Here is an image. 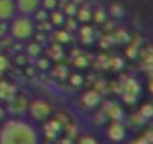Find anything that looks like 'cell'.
I'll use <instances>...</instances> for the list:
<instances>
[{
    "label": "cell",
    "mask_w": 153,
    "mask_h": 144,
    "mask_svg": "<svg viewBox=\"0 0 153 144\" xmlns=\"http://www.w3.org/2000/svg\"><path fill=\"white\" fill-rule=\"evenodd\" d=\"M0 144H42V135L33 121L11 115L0 122Z\"/></svg>",
    "instance_id": "1"
},
{
    "label": "cell",
    "mask_w": 153,
    "mask_h": 144,
    "mask_svg": "<svg viewBox=\"0 0 153 144\" xmlns=\"http://www.w3.org/2000/svg\"><path fill=\"white\" fill-rule=\"evenodd\" d=\"M9 36L13 40H18V42H25V40H31L33 34H34V20L31 16H25V15H15L9 22Z\"/></svg>",
    "instance_id": "2"
},
{
    "label": "cell",
    "mask_w": 153,
    "mask_h": 144,
    "mask_svg": "<svg viewBox=\"0 0 153 144\" xmlns=\"http://www.w3.org/2000/svg\"><path fill=\"white\" fill-rule=\"evenodd\" d=\"M27 110H29V115L33 121H45L51 115L52 106L45 99H34V101H31V105H27Z\"/></svg>",
    "instance_id": "3"
},
{
    "label": "cell",
    "mask_w": 153,
    "mask_h": 144,
    "mask_svg": "<svg viewBox=\"0 0 153 144\" xmlns=\"http://www.w3.org/2000/svg\"><path fill=\"white\" fill-rule=\"evenodd\" d=\"M121 94H123V99L124 103L131 105L137 101L139 94H140V85L135 78L128 76V78H123V88H121Z\"/></svg>",
    "instance_id": "4"
},
{
    "label": "cell",
    "mask_w": 153,
    "mask_h": 144,
    "mask_svg": "<svg viewBox=\"0 0 153 144\" xmlns=\"http://www.w3.org/2000/svg\"><path fill=\"white\" fill-rule=\"evenodd\" d=\"M106 137L112 142H123L126 137V126L123 124V121L119 119H112V122L106 128Z\"/></svg>",
    "instance_id": "5"
},
{
    "label": "cell",
    "mask_w": 153,
    "mask_h": 144,
    "mask_svg": "<svg viewBox=\"0 0 153 144\" xmlns=\"http://www.w3.org/2000/svg\"><path fill=\"white\" fill-rule=\"evenodd\" d=\"M15 6H16V13L33 16L40 9V0H15Z\"/></svg>",
    "instance_id": "6"
},
{
    "label": "cell",
    "mask_w": 153,
    "mask_h": 144,
    "mask_svg": "<svg viewBox=\"0 0 153 144\" xmlns=\"http://www.w3.org/2000/svg\"><path fill=\"white\" fill-rule=\"evenodd\" d=\"M16 15L15 0H0V22H9Z\"/></svg>",
    "instance_id": "7"
},
{
    "label": "cell",
    "mask_w": 153,
    "mask_h": 144,
    "mask_svg": "<svg viewBox=\"0 0 153 144\" xmlns=\"http://www.w3.org/2000/svg\"><path fill=\"white\" fill-rule=\"evenodd\" d=\"M101 103V92L97 90H87L81 94V106L83 108H96Z\"/></svg>",
    "instance_id": "8"
},
{
    "label": "cell",
    "mask_w": 153,
    "mask_h": 144,
    "mask_svg": "<svg viewBox=\"0 0 153 144\" xmlns=\"http://www.w3.org/2000/svg\"><path fill=\"white\" fill-rule=\"evenodd\" d=\"M78 33H79V40L87 45L92 43L94 38H96V29L90 27L88 24H81V27H78Z\"/></svg>",
    "instance_id": "9"
},
{
    "label": "cell",
    "mask_w": 153,
    "mask_h": 144,
    "mask_svg": "<svg viewBox=\"0 0 153 144\" xmlns=\"http://www.w3.org/2000/svg\"><path fill=\"white\" fill-rule=\"evenodd\" d=\"M16 96V87L7 81H0V99L2 101H11Z\"/></svg>",
    "instance_id": "10"
},
{
    "label": "cell",
    "mask_w": 153,
    "mask_h": 144,
    "mask_svg": "<svg viewBox=\"0 0 153 144\" xmlns=\"http://www.w3.org/2000/svg\"><path fill=\"white\" fill-rule=\"evenodd\" d=\"M65 18H67V16L63 15V11L56 7V9L49 11V18H47V20L52 24V27H61V25H63V22H65Z\"/></svg>",
    "instance_id": "11"
},
{
    "label": "cell",
    "mask_w": 153,
    "mask_h": 144,
    "mask_svg": "<svg viewBox=\"0 0 153 144\" xmlns=\"http://www.w3.org/2000/svg\"><path fill=\"white\" fill-rule=\"evenodd\" d=\"M47 54H49V58L51 59H56V61H59L61 58H63V45L61 43H51L49 45V49H47Z\"/></svg>",
    "instance_id": "12"
},
{
    "label": "cell",
    "mask_w": 153,
    "mask_h": 144,
    "mask_svg": "<svg viewBox=\"0 0 153 144\" xmlns=\"http://www.w3.org/2000/svg\"><path fill=\"white\" fill-rule=\"evenodd\" d=\"M74 18L78 20L79 24H88V22L92 20V11H90L88 7H79V6H78V11H76Z\"/></svg>",
    "instance_id": "13"
},
{
    "label": "cell",
    "mask_w": 153,
    "mask_h": 144,
    "mask_svg": "<svg viewBox=\"0 0 153 144\" xmlns=\"http://www.w3.org/2000/svg\"><path fill=\"white\" fill-rule=\"evenodd\" d=\"M103 115H108V117H112V119H119V121H121L123 112H121V108H119L115 103H108V105L105 106V114H103Z\"/></svg>",
    "instance_id": "14"
},
{
    "label": "cell",
    "mask_w": 153,
    "mask_h": 144,
    "mask_svg": "<svg viewBox=\"0 0 153 144\" xmlns=\"http://www.w3.org/2000/svg\"><path fill=\"white\" fill-rule=\"evenodd\" d=\"M108 16H112V18H123L124 15H126V11H124V7L121 6V4H117V2H114V4H110V7H108Z\"/></svg>",
    "instance_id": "15"
},
{
    "label": "cell",
    "mask_w": 153,
    "mask_h": 144,
    "mask_svg": "<svg viewBox=\"0 0 153 144\" xmlns=\"http://www.w3.org/2000/svg\"><path fill=\"white\" fill-rule=\"evenodd\" d=\"M92 20H94L96 24H103L105 20H108V13H106V9H105V7H97V9H94V11H92Z\"/></svg>",
    "instance_id": "16"
},
{
    "label": "cell",
    "mask_w": 153,
    "mask_h": 144,
    "mask_svg": "<svg viewBox=\"0 0 153 144\" xmlns=\"http://www.w3.org/2000/svg\"><path fill=\"white\" fill-rule=\"evenodd\" d=\"M25 54H27L29 58H40V54H42V45L36 43V42L29 43V45L25 47Z\"/></svg>",
    "instance_id": "17"
},
{
    "label": "cell",
    "mask_w": 153,
    "mask_h": 144,
    "mask_svg": "<svg viewBox=\"0 0 153 144\" xmlns=\"http://www.w3.org/2000/svg\"><path fill=\"white\" fill-rule=\"evenodd\" d=\"M54 40H56V43H68L70 42V33L68 31H65V29H59V31H56L54 33Z\"/></svg>",
    "instance_id": "18"
},
{
    "label": "cell",
    "mask_w": 153,
    "mask_h": 144,
    "mask_svg": "<svg viewBox=\"0 0 153 144\" xmlns=\"http://www.w3.org/2000/svg\"><path fill=\"white\" fill-rule=\"evenodd\" d=\"M59 130H61L59 121H51V122H47V126H45V133H47L49 137L58 135V131H59Z\"/></svg>",
    "instance_id": "19"
},
{
    "label": "cell",
    "mask_w": 153,
    "mask_h": 144,
    "mask_svg": "<svg viewBox=\"0 0 153 144\" xmlns=\"http://www.w3.org/2000/svg\"><path fill=\"white\" fill-rule=\"evenodd\" d=\"M52 76H54V78H59V79L68 78L67 67H65V65H58V67H54V68H52Z\"/></svg>",
    "instance_id": "20"
},
{
    "label": "cell",
    "mask_w": 153,
    "mask_h": 144,
    "mask_svg": "<svg viewBox=\"0 0 153 144\" xmlns=\"http://www.w3.org/2000/svg\"><path fill=\"white\" fill-rule=\"evenodd\" d=\"M61 11H63V15H65V16H74V15H76V11H78V4H74L72 0H70V2H67V4L63 6V9H61Z\"/></svg>",
    "instance_id": "21"
},
{
    "label": "cell",
    "mask_w": 153,
    "mask_h": 144,
    "mask_svg": "<svg viewBox=\"0 0 153 144\" xmlns=\"http://www.w3.org/2000/svg\"><path fill=\"white\" fill-rule=\"evenodd\" d=\"M63 25H65V31L72 33V31H76V29H78V20H76L74 16H68V18H65Z\"/></svg>",
    "instance_id": "22"
},
{
    "label": "cell",
    "mask_w": 153,
    "mask_h": 144,
    "mask_svg": "<svg viewBox=\"0 0 153 144\" xmlns=\"http://www.w3.org/2000/svg\"><path fill=\"white\" fill-rule=\"evenodd\" d=\"M59 4V0H40V7H43L45 11H52L56 9Z\"/></svg>",
    "instance_id": "23"
},
{
    "label": "cell",
    "mask_w": 153,
    "mask_h": 144,
    "mask_svg": "<svg viewBox=\"0 0 153 144\" xmlns=\"http://www.w3.org/2000/svg\"><path fill=\"white\" fill-rule=\"evenodd\" d=\"M76 144H99V140H97L94 135L85 133V135H81V137L78 139V142H76Z\"/></svg>",
    "instance_id": "24"
},
{
    "label": "cell",
    "mask_w": 153,
    "mask_h": 144,
    "mask_svg": "<svg viewBox=\"0 0 153 144\" xmlns=\"http://www.w3.org/2000/svg\"><path fill=\"white\" fill-rule=\"evenodd\" d=\"M31 18H33V20H36V22H45V20L49 18V11H45L43 7H40V9H38Z\"/></svg>",
    "instance_id": "25"
},
{
    "label": "cell",
    "mask_w": 153,
    "mask_h": 144,
    "mask_svg": "<svg viewBox=\"0 0 153 144\" xmlns=\"http://www.w3.org/2000/svg\"><path fill=\"white\" fill-rule=\"evenodd\" d=\"M7 68H9V59L4 52H0V76H2Z\"/></svg>",
    "instance_id": "26"
},
{
    "label": "cell",
    "mask_w": 153,
    "mask_h": 144,
    "mask_svg": "<svg viewBox=\"0 0 153 144\" xmlns=\"http://www.w3.org/2000/svg\"><path fill=\"white\" fill-rule=\"evenodd\" d=\"M68 79H70L72 87H81L83 85V76L81 74H72V76H68Z\"/></svg>",
    "instance_id": "27"
},
{
    "label": "cell",
    "mask_w": 153,
    "mask_h": 144,
    "mask_svg": "<svg viewBox=\"0 0 153 144\" xmlns=\"http://www.w3.org/2000/svg\"><path fill=\"white\" fill-rule=\"evenodd\" d=\"M139 115H142V119H149L151 117V106L149 105H144L139 112Z\"/></svg>",
    "instance_id": "28"
},
{
    "label": "cell",
    "mask_w": 153,
    "mask_h": 144,
    "mask_svg": "<svg viewBox=\"0 0 153 144\" xmlns=\"http://www.w3.org/2000/svg\"><path fill=\"white\" fill-rule=\"evenodd\" d=\"M9 34V25H7V22H0V38H4V36H7Z\"/></svg>",
    "instance_id": "29"
},
{
    "label": "cell",
    "mask_w": 153,
    "mask_h": 144,
    "mask_svg": "<svg viewBox=\"0 0 153 144\" xmlns=\"http://www.w3.org/2000/svg\"><path fill=\"white\" fill-rule=\"evenodd\" d=\"M88 61H87V56H78V58H76L74 59V65L76 67H85Z\"/></svg>",
    "instance_id": "30"
},
{
    "label": "cell",
    "mask_w": 153,
    "mask_h": 144,
    "mask_svg": "<svg viewBox=\"0 0 153 144\" xmlns=\"http://www.w3.org/2000/svg\"><path fill=\"white\" fill-rule=\"evenodd\" d=\"M130 144H151L146 137H139V139H135V140H131Z\"/></svg>",
    "instance_id": "31"
},
{
    "label": "cell",
    "mask_w": 153,
    "mask_h": 144,
    "mask_svg": "<svg viewBox=\"0 0 153 144\" xmlns=\"http://www.w3.org/2000/svg\"><path fill=\"white\" fill-rule=\"evenodd\" d=\"M47 67H49V59H45V58L38 59V68H47Z\"/></svg>",
    "instance_id": "32"
},
{
    "label": "cell",
    "mask_w": 153,
    "mask_h": 144,
    "mask_svg": "<svg viewBox=\"0 0 153 144\" xmlns=\"http://www.w3.org/2000/svg\"><path fill=\"white\" fill-rule=\"evenodd\" d=\"M6 117H7V112H6V108H4L2 105H0V122H2Z\"/></svg>",
    "instance_id": "33"
}]
</instances>
